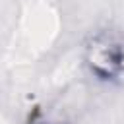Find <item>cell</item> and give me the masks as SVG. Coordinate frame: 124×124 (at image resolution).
<instances>
[{
    "label": "cell",
    "mask_w": 124,
    "mask_h": 124,
    "mask_svg": "<svg viewBox=\"0 0 124 124\" xmlns=\"http://www.w3.org/2000/svg\"><path fill=\"white\" fill-rule=\"evenodd\" d=\"M87 64L101 79L124 78V39L101 33L87 46Z\"/></svg>",
    "instance_id": "1"
}]
</instances>
